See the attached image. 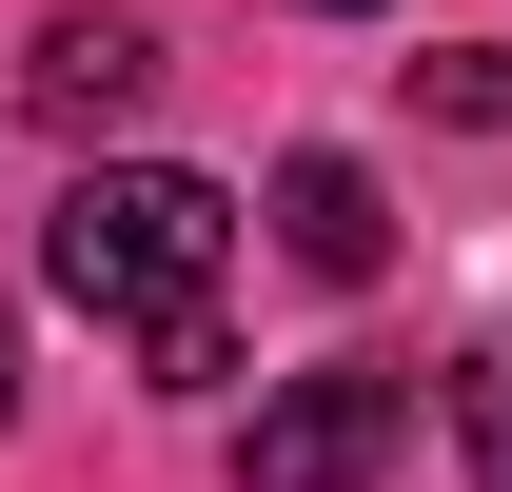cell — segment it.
Segmentation results:
<instances>
[{"label":"cell","instance_id":"cell-1","mask_svg":"<svg viewBox=\"0 0 512 492\" xmlns=\"http://www.w3.org/2000/svg\"><path fill=\"white\" fill-rule=\"evenodd\" d=\"M217 256H237V197L178 178V158H119V178H79L60 217H40V276H60L99 335H138L158 394H217V374H237V335H217Z\"/></svg>","mask_w":512,"mask_h":492},{"label":"cell","instance_id":"cell-2","mask_svg":"<svg viewBox=\"0 0 512 492\" xmlns=\"http://www.w3.org/2000/svg\"><path fill=\"white\" fill-rule=\"evenodd\" d=\"M394 433H414V374H394V355H316V374H276V394H256L237 492H375Z\"/></svg>","mask_w":512,"mask_h":492},{"label":"cell","instance_id":"cell-3","mask_svg":"<svg viewBox=\"0 0 512 492\" xmlns=\"http://www.w3.org/2000/svg\"><path fill=\"white\" fill-rule=\"evenodd\" d=\"M276 256L355 296V276H375V256H394V197L355 178V158H276Z\"/></svg>","mask_w":512,"mask_h":492},{"label":"cell","instance_id":"cell-4","mask_svg":"<svg viewBox=\"0 0 512 492\" xmlns=\"http://www.w3.org/2000/svg\"><path fill=\"white\" fill-rule=\"evenodd\" d=\"M138 99H158V40H138V20H60V40H40V119L60 138L138 119Z\"/></svg>","mask_w":512,"mask_h":492},{"label":"cell","instance_id":"cell-5","mask_svg":"<svg viewBox=\"0 0 512 492\" xmlns=\"http://www.w3.org/2000/svg\"><path fill=\"white\" fill-rule=\"evenodd\" d=\"M453 453H473V492H512V335L453 355Z\"/></svg>","mask_w":512,"mask_h":492},{"label":"cell","instance_id":"cell-6","mask_svg":"<svg viewBox=\"0 0 512 492\" xmlns=\"http://www.w3.org/2000/svg\"><path fill=\"white\" fill-rule=\"evenodd\" d=\"M414 99H434V119H473V138H512V60H493V40H453V60H414Z\"/></svg>","mask_w":512,"mask_h":492},{"label":"cell","instance_id":"cell-7","mask_svg":"<svg viewBox=\"0 0 512 492\" xmlns=\"http://www.w3.org/2000/svg\"><path fill=\"white\" fill-rule=\"evenodd\" d=\"M0 414H20V315H0Z\"/></svg>","mask_w":512,"mask_h":492},{"label":"cell","instance_id":"cell-8","mask_svg":"<svg viewBox=\"0 0 512 492\" xmlns=\"http://www.w3.org/2000/svg\"><path fill=\"white\" fill-rule=\"evenodd\" d=\"M316 20H355V0H316Z\"/></svg>","mask_w":512,"mask_h":492}]
</instances>
